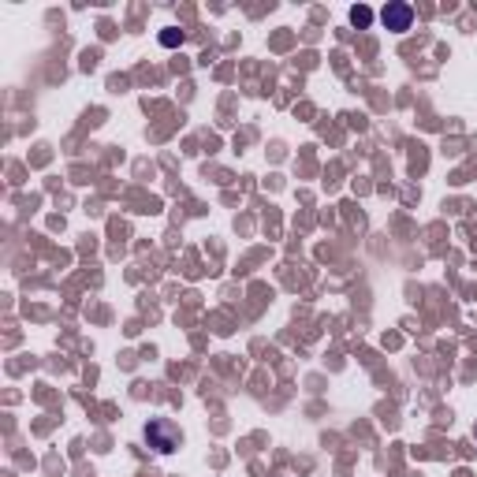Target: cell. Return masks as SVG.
<instances>
[{
  "mask_svg": "<svg viewBox=\"0 0 477 477\" xmlns=\"http://www.w3.org/2000/svg\"><path fill=\"white\" fill-rule=\"evenodd\" d=\"M380 19H385L388 30H410V19H414V8L403 4V0H391V4L380 12Z\"/></svg>",
  "mask_w": 477,
  "mask_h": 477,
  "instance_id": "cell-1",
  "label": "cell"
},
{
  "mask_svg": "<svg viewBox=\"0 0 477 477\" xmlns=\"http://www.w3.org/2000/svg\"><path fill=\"white\" fill-rule=\"evenodd\" d=\"M350 19H355V26H366L369 19H373V12H369V8H355V12H350Z\"/></svg>",
  "mask_w": 477,
  "mask_h": 477,
  "instance_id": "cell-3",
  "label": "cell"
},
{
  "mask_svg": "<svg viewBox=\"0 0 477 477\" xmlns=\"http://www.w3.org/2000/svg\"><path fill=\"white\" fill-rule=\"evenodd\" d=\"M161 41H164V45H183V30H168V34H161Z\"/></svg>",
  "mask_w": 477,
  "mask_h": 477,
  "instance_id": "cell-4",
  "label": "cell"
},
{
  "mask_svg": "<svg viewBox=\"0 0 477 477\" xmlns=\"http://www.w3.org/2000/svg\"><path fill=\"white\" fill-rule=\"evenodd\" d=\"M149 440L157 444V451H172V448H179V429H172V425H164V421H153Z\"/></svg>",
  "mask_w": 477,
  "mask_h": 477,
  "instance_id": "cell-2",
  "label": "cell"
}]
</instances>
